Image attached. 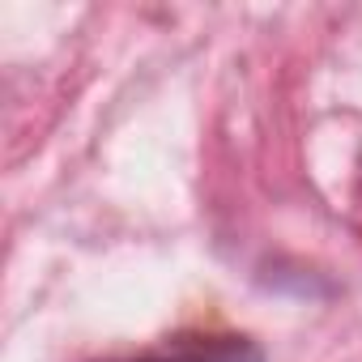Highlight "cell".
<instances>
[{
    "mask_svg": "<svg viewBox=\"0 0 362 362\" xmlns=\"http://www.w3.org/2000/svg\"><path fill=\"white\" fill-rule=\"evenodd\" d=\"M111 362H260V354L243 341H226V345H201L188 354H166V358H111Z\"/></svg>",
    "mask_w": 362,
    "mask_h": 362,
    "instance_id": "1",
    "label": "cell"
}]
</instances>
